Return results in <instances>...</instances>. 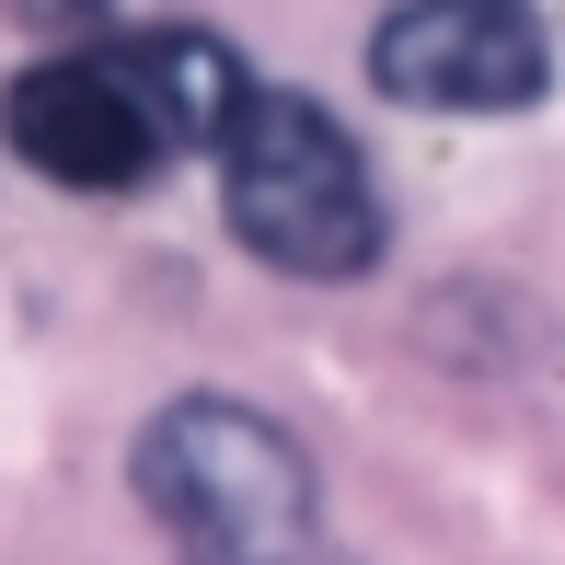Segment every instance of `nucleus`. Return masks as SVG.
<instances>
[{"label":"nucleus","mask_w":565,"mask_h":565,"mask_svg":"<svg viewBox=\"0 0 565 565\" xmlns=\"http://www.w3.org/2000/svg\"><path fill=\"white\" fill-rule=\"evenodd\" d=\"M139 508L185 565H312L323 531L312 450L231 393H185L139 427Z\"/></svg>","instance_id":"obj_1"},{"label":"nucleus","mask_w":565,"mask_h":565,"mask_svg":"<svg viewBox=\"0 0 565 565\" xmlns=\"http://www.w3.org/2000/svg\"><path fill=\"white\" fill-rule=\"evenodd\" d=\"M370 82L416 116H520L554 82V35L531 0H393L370 35Z\"/></svg>","instance_id":"obj_3"},{"label":"nucleus","mask_w":565,"mask_h":565,"mask_svg":"<svg viewBox=\"0 0 565 565\" xmlns=\"http://www.w3.org/2000/svg\"><path fill=\"white\" fill-rule=\"evenodd\" d=\"M220 209L243 254H266L277 277L381 266V185L312 93H266V82L243 93V116L220 127Z\"/></svg>","instance_id":"obj_2"},{"label":"nucleus","mask_w":565,"mask_h":565,"mask_svg":"<svg viewBox=\"0 0 565 565\" xmlns=\"http://www.w3.org/2000/svg\"><path fill=\"white\" fill-rule=\"evenodd\" d=\"M116 70L139 82L162 150H220V127L243 116V93H254L220 35H116Z\"/></svg>","instance_id":"obj_5"},{"label":"nucleus","mask_w":565,"mask_h":565,"mask_svg":"<svg viewBox=\"0 0 565 565\" xmlns=\"http://www.w3.org/2000/svg\"><path fill=\"white\" fill-rule=\"evenodd\" d=\"M12 12L35 23V35H70V46H82V35H93V12H105V0H12Z\"/></svg>","instance_id":"obj_6"},{"label":"nucleus","mask_w":565,"mask_h":565,"mask_svg":"<svg viewBox=\"0 0 565 565\" xmlns=\"http://www.w3.org/2000/svg\"><path fill=\"white\" fill-rule=\"evenodd\" d=\"M0 139L23 173H46L58 196H127L173 162L162 127H150L139 82L116 70V46H58L0 93Z\"/></svg>","instance_id":"obj_4"}]
</instances>
